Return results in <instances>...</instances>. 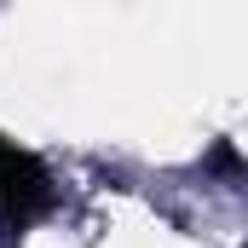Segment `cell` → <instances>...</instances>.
<instances>
[{
  "label": "cell",
  "instance_id": "1",
  "mask_svg": "<svg viewBox=\"0 0 248 248\" xmlns=\"http://www.w3.org/2000/svg\"><path fill=\"white\" fill-rule=\"evenodd\" d=\"M52 202H58V185H52L46 162L0 133V237L12 243L29 225H41L52 214Z\"/></svg>",
  "mask_w": 248,
  "mask_h": 248
}]
</instances>
